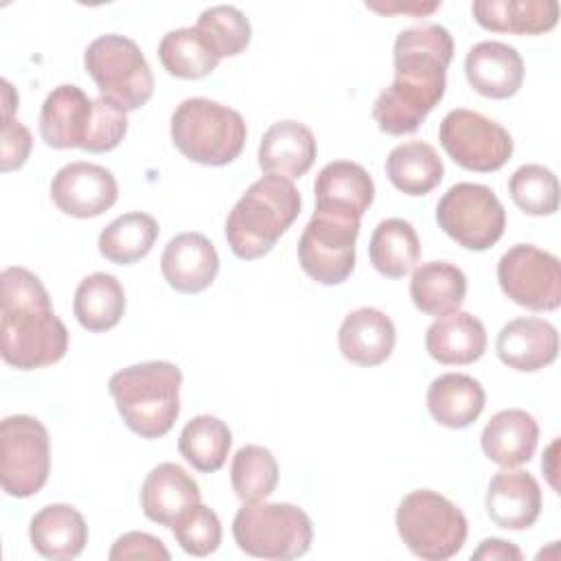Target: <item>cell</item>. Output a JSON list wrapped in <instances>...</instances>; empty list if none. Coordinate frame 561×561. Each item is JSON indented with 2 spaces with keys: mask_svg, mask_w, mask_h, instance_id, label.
<instances>
[{
  "mask_svg": "<svg viewBox=\"0 0 561 561\" xmlns=\"http://www.w3.org/2000/svg\"><path fill=\"white\" fill-rule=\"evenodd\" d=\"M386 175L397 191L421 197L440 184L445 167L432 145L423 140H408L388 153Z\"/></svg>",
  "mask_w": 561,
  "mask_h": 561,
  "instance_id": "30",
  "label": "cell"
},
{
  "mask_svg": "<svg viewBox=\"0 0 561 561\" xmlns=\"http://www.w3.org/2000/svg\"><path fill=\"white\" fill-rule=\"evenodd\" d=\"M318 153L313 131L294 118L270 125L259 145V167L265 175L287 180L305 175Z\"/></svg>",
  "mask_w": 561,
  "mask_h": 561,
  "instance_id": "21",
  "label": "cell"
},
{
  "mask_svg": "<svg viewBox=\"0 0 561 561\" xmlns=\"http://www.w3.org/2000/svg\"><path fill=\"white\" fill-rule=\"evenodd\" d=\"M438 140L445 153L467 171L491 173L502 169L513 156L511 134L497 121L465 107L445 114Z\"/></svg>",
  "mask_w": 561,
  "mask_h": 561,
  "instance_id": "13",
  "label": "cell"
},
{
  "mask_svg": "<svg viewBox=\"0 0 561 561\" xmlns=\"http://www.w3.org/2000/svg\"><path fill=\"white\" fill-rule=\"evenodd\" d=\"M513 204L533 217H548L559 210V180L543 164H522L508 180Z\"/></svg>",
  "mask_w": 561,
  "mask_h": 561,
  "instance_id": "38",
  "label": "cell"
},
{
  "mask_svg": "<svg viewBox=\"0 0 561 561\" xmlns=\"http://www.w3.org/2000/svg\"><path fill=\"white\" fill-rule=\"evenodd\" d=\"M484 388L465 373L438 375L427 388V410L432 419L449 430H462L476 423L484 410Z\"/></svg>",
  "mask_w": 561,
  "mask_h": 561,
  "instance_id": "28",
  "label": "cell"
},
{
  "mask_svg": "<svg viewBox=\"0 0 561 561\" xmlns=\"http://www.w3.org/2000/svg\"><path fill=\"white\" fill-rule=\"evenodd\" d=\"M171 533L180 548L193 557H208L221 543V522L217 513L202 502L186 508L171 524Z\"/></svg>",
  "mask_w": 561,
  "mask_h": 561,
  "instance_id": "39",
  "label": "cell"
},
{
  "mask_svg": "<svg viewBox=\"0 0 561 561\" xmlns=\"http://www.w3.org/2000/svg\"><path fill=\"white\" fill-rule=\"evenodd\" d=\"M467 296L465 272L447 261H427L414 267L410 278V298L425 316H447L458 311Z\"/></svg>",
  "mask_w": 561,
  "mask_h": 561,
  "instance_id": "29",
  "label": "cell"
},
{
  "mask_svg": "<svg viewBox=\"0 0 561 561\" xmlns=\"http://www.w3.org/2000/svg\"><path fill=\"white\" fill-rule=\"evenodd\" d=\"M368 256L381 276L403 278L421 256V241L414 226L399 217L379 221L368 243Z\"/></svg>",
  "mask_w": 561,
  "mask_h": 561,
  "instance_id": "32",
  "label": "cell"
},
{
  "mask_svg": "<svg viewBox=\"0 0 561 561\" xmlns=\"http://www.w3.org/2000/svg\"><path fill=\"white\" fill-rule=\"evenodd\" d=\"M195 31L217 59L241 55L252 39L248 18L232 4H215L204 9L197 18Z\"/></svg>",
  "mask_w": 561,
  "mask_h": 561,
  "instance_id": "36",
  "label": "cell"
},
{
  "mask_svg": "<svg viewBox=\"0 0 561 561\" xmlns=\"http://www.w3.org/2000/svg\"><path fill=\"white\" fill-rule=\"evenodd\" d=\"M248 127L243 116L206 96L184 99L171 114V140L191 162L224 167L245 145Z\"/></svg>",
  "mask_w": 561,
  "mask_h": 561,
  "instance_id": "6",
  "label": "cell"
},
{
  "mask_svg": "<svg viewBox=\"0 0 561 561\" xmlns=\"http://www.w3.org/2000/svg\"><path fill=\"white\" fill-rule=\"evenodd\" d=\"M465 75L478 94L486 99H511L524 83V61L513 46L484 39L469 48Z\"/></svg>",
  "mask_w": 561,
  "mask_h": 561,
  "instance_id": "18",
  "label": "cell"
},
{
  "mask_svg": "<svg viewBox=\"0 0 561 561\" xmlns=\"http://www.w3.org/2000/svg\"><path fill=\"white\" fill-rule=\"evenodd\" d=\"M85 72L101 96L121 112L142 107L153 94V72L140 46L116 33L92 39L83 53Z\"/></svg>",
  "mask_w": 561,
  "mask_h": 561,
  "instance_id": "9",
  "label": "cell"
},
{
  "mask_svg": "<svg viewBox=\"0 0 561 561\" xmlns=\"http://www.w3.org/2000/svg\"><path fill=\"white\" fill-rule=\"evenodd\" d=\"M199 500V484L175 462H160L153 467L140 489V508L145 517L167 528Z\"/></svg>",
  "mask_w": 561,
  "mask_h": 561,
  "instance_id": "23",
  "label": "cell"
},
{
  "mask_svg": "<svg viewBox=\"0 0 561 561\" xmlns=\"http://www.w3.org/2000/svg\"><path fill=\"white\" fill-rule=\"evenodd\" d=\"M129 127L125 112L103 96L90 99L79 85L61 83L48 92L39 110V136L53 149L105 153L121 145Z\"/></svg>",
  "mask_w": 561,
  "mask_h": 561,
  "instance_id": "3",
  "label": "cell"
},
{
  "mask_svg": "<svg viewBox=\"0 0 561 561\" xmlns=\"http://www.w3.org/2000/svg\"><path fill=\"white\" fill-rule=\"evenodd\" d=\"M425 351L445 366L473 364L486 351L484 324L467 311L440 316L425 331Z\"/></svg>",
  "mask_w": 561,
  "mask_h": 561,
  "instance_id": "25",
  "label": "cell"
},
{
  "mask_svg": "<svg viewBox=\"0 0 561 561\" xmlns=\"http://www.w3.org/2000/svg\"><path fill=\"white\" fill-rule=\"evenodd\" d=\"M0 305V355L9 366L35 370L66 355L68 329L57 318L37 274L20 265L4 267Z\"/></svg>",
  "mask_w": 561,
  "mask_h": 561,
  "instance_id": "2",
  "label": "cell"
},
{
  "mask_svg": "<svg viewBox=\"0 0 561 561\" xmlns=\"http://www.w3.org/2000/svg\"><path fill=\"white\" fill-rule=\"evenodd\" d=\"M160 270L175 291L199 294L213 285L219 272V254L202 232H180L167 243Z\"/></svg>",
  "mask_w": 561,
  "mask_h": 561,
  "instance_id": "17",
  "label": "cell"
},
{
  "mask_svg": "<svg viewBox=\"0 0 561 561\" xmlns=\"http://www.w3.org/2000/svg\"><path fill=\"white\" fill-rule=\"evenodd\" d=\"M232 491L241 502H261L270 497L278 482V462L267 447L243 445L230 465Z\"/></svg>",
  "mask_w": 561,
  "mask_h": 561,
  "instance_id": "37",
  "label": "cell"
},
{
  "mask_svg": "<svg viewBox=\"0 0 561 561\" xmlns=\"http://www.w3.org/2000/svg\"><path fill=\"white\" fill-rule=\"evenodd\" d=\"M158 57L171 77L193 81L208 77L219 64L197 35L195 26H182L164 33L158 44Z\"/></svg>",
  "mask_w": 561,
  "mask_h": 561,
  "instance_id": "35",
  "label": "cell"
},
{
  "mask_svg": "<svg viewBox=\"0 0 561 561\" xmlns=\"http://www.w3.org/2000/svg\"><path fill=\"white\" fill-rule=\"evenodd\" d=\"M394 342L397 331L392 320L375 307H359L351 311L337 331L342 357L364 368L383 364L392 355Z\"/></svg>",
  "mask_w": 561,
  "mask_h": 561,
  "instance_id": "22",
  "label": "cell"
},
{
  "mask_svg": "<svg viewBox=\"0 0 561 561\" xmlns=\"http://www.w3.org/2000/svg\"><path fill=\"white\" fill-rule=\"evenodd\" d=\"M232 537L250 557L296 559L311 548L309 515L289 502H243L232 519Z\"/></svg>",
  "mask_w": 561,
  "mask_h": 561,
  "instance_id": "8",
  "label": "cell"
},
{
  "mask_svg": "<svg viewBox=\"0 0 561 561\" xmlns=\"http://www.w3.org/2000/svg\"><path fill=\"white\" fill-rule=\"evenodd\" d=\"M495 351L504 366L537 373L557 359L559 333L543 318H515L500 329Z\"/></svg>",
  "mask_w": 561,
  "mask_h": 561,
  "instance_id": "19",
  "label": "cell"
},
{
  "mask_svg": "<svg viewBox=\"0 0 561 561\" xmlns=\"http://www.w3.org/2000/svg\"><path fill=\"white\" fill-rule=\"evenodd\" d=\"M33 548L53 561L77 559L88 543V524L70 504H48L28 524Z\"/></svg>",
  "mask_w": 561,
  "mask_h": 561,
  "instance_id": "26",
  "label": "cell"
},
{
  "mask_svg": "<svg viewBox=\"0 0 561 561\" xmlns=\"http://www.w3.org/2000/svg\"><path fill=\"white\" fill-rule=\"evenodd\" d=\"M476 22L493 33L541 35L557 26V0H478L471 4Z\"/></svg>",
  "mask_w": 561,
  "mask_h": 561,
  "instance_id": "27",
  "label": "cell"
},
{
  "mask_svg": "<svg viewBox=\"0 0 561 561\" xmlns=\"http://www.w3.org/2000/svg\"><path fill=\"white\" fill-rule=\"evenodd\" d=\"M31 131L13 116L2 118V140H0V169L4 173L20 169L31 153Z\"/></svg>",
  "mask_w": 561,
  "mask_h": 561,
  "instance_id": "40",
  "label": "cell"
},
{
  "mask_svg": "<svg viewBox=\"0 0 561 561\" xmlns=\"http://www.w3.org/2000/svg\"><path fill=\"white\" fill-rule=\"evenodd\" d=\"M160 234L158 221L147 213H125L110 221L99 234V252L116 265L145 259Z\"/></svg>",
  "mask_w": 561,
  "mask_h": 561,
  "instance_id": "33",
  "label": "cell"
},
{
  "mask_svg": "<svg viewBox=\"0 0 561 561\" xmlns=\"http://www.w3.org/2000/svg\"><path fill=\"white\" fill-rule=\"evenodd\" d=\"M451 57L454 39L440 24H416L397 35L394 81L373 105V118L383 134L403 136L419 129L445 94Z\"/></svg>",
  "mask_w": 561,
  "mask_h": 561,
  "instance_id": "1",
  "label": "cell"
},
{
  "mask_svg": "<svg viewBox=\"0 0 561 561\" xmlns=\"http://www.w3.org/2000/svg\"><path fill=\"white\" fill-rule=\"evenodd\" d=\"M497 283L506 298L530 311H554L561 305L559 259L537 245L508 248L497 263Z\"/></svg>",
  "mask_w": 561,
  "mask_h": 561,
  "instance_id": "14",
  "label": "cell"
},
{
  "mask_svg": "<svg viewBox=\"0 0 561 561\" xmlns=\"http://www.w3.org/2000/svg\"><path fill=\"white\" fill-rule=\"evenodd\" d=\"M230 445H232L230 427L213 414H199L191 419L182 427L180 440H178L180 456L202 473L219 471L228 458Z\"/></svg>",
  "mask_w": 561,
  "mask_h": 561,
  "instance_id": "34",
  "label": "cell"
},
{
  "mask_svg": "<svg viewBox=\"0 0 561 561\" xmlns=\"http://www.w3.org/2000/svg\"><path fill=\"white\" fill-rule=\"evenodd\" d=\"M359 221L353 217L313 210L298 239V263L320 285L344 283L355 267Z\"/></svg>",
  "mask_w": 561,
  "mask_h": 561,
  "instance_id": "12",
  "label": "cell"
},
{
  "mask_svg": "<svg viewBox=\"0 0 561 561\" xmlns=\"http://www.w3.org/2000/svg\"><path fill=\"white\" fill-rule=\"evenodd\" d=\"M300 213V193L291 180L263 175L237 199L226 219V239L243 261L265 256Z\"/></svg>",
  "mask_w": 561,
  "mask_h": 561,
  "instance_id": "4",
  "label": "cell"
},
{
  "mask_svg": "<svg viewBox=\"0 0 561 561\" xmlns=\"http://www.w3.org/2000/svg\"><path fill=\"white\" fill-rule=\"evenodd\" d=\"M436 221L438 228L458 245L482 252L502 239L506 213L489 186L458 182L438 199Z\"/></svg>",
  "mask_w": 561,
  "mask_h": 561,
  "instance_id": "10",
  "label": "cell"
},
{
  "mask_svg": "<svg viewBox=\"0 0 561 561\" xmlns=\"http://www.w3.org/2000/svg\"><path fill=\"white\" fill-rule=\"evenodd\" d=\"M107 557H110V561H125V559H162V561H169L171 552L167 550L162 539H158L149 533L131 530V533L121 535L114 541Z\"/></svg>",
  "mask_w": 561,
  "mask_h": 561,
  "instance_id": "41",
  "label": "cell"
},
{
  "mask_svg": "<svg viewBox=\"0 0 561 561\" xmlns=\"http://www.w3.org/2000/svg\"><path fill=\"white\" fill-rule=\"evenodd\" d=\"M539 425L535 416L522 408L500 410L484 425L480 445L484 456L500 467H519L535 456Z\"/></svg>",
  "mask_w": 561,
  "mask_h": 561,
  "instance_id": "24",
  "label": "cell"
},
{
  "mask_svg": "<svg viewBox=\"0 0 561 561\" xmlns=\"http://www.w3.org/2000/svg\"><path fill=\"white\" fill-rule=\"evenodd\" d=\"M313 195L316 210L362 219L375 199V184L362 164L333 160L316 175Z\"/></svg>",
  "mask_w": 561,
  "mask_h": 561,
  "instance_id": "20",
  "label": "cell"
},
{
  "mask_svg": "<svg viewBox=\"0 0 561 561\" xmlns=\"http://www.w3.org/2000/svg\"><path fill=\"white\" fill-rule=\"evenodd\" d=\"M471 559H476V561H482V559L484 561H522L524 554L515 543H511L506 539L489 537V539L480 541V546H478V550H473Z\"/></svg>",
  "mask_w": 561,
  "mask_h": 561,
  "instance_id": "42",
  "label": "cell"
},
{
  "mask_svg": "<svg viewBox=\"0 0 561 561\" xmlns=\"http://www.w3.org/2000/svg\"><path fill=\"white\" fill-rule=\"evenodd\" d=\"M72 309L85 331H110L125 313V289L114 274L94 272L77 285Z\"/></svg>",
  "mask_w": 561,
  "mask_h": 561,
  "instance_id": "31",
  "label": "cell"
},
{
  "mask_svg": "<svg viewBox=\"0 0 561 561\" xmlns=\"http://www.w3.org/2000/svg\"><path fill=\"white\" fill-rule=\"evenodd\" d=\"M484 504L495 526L526 530L541 513V489L533 473L504 467L489 480Z\"/></svg>",
  "mask_w": 561,
  "mask_h": 561,
  "instance_id": "16",
  "label": "cell"
},
{
  "mask_svg": "<svg viewBox=\"0 0 561 561\" xmlns=\"http://www.w3.org/2000/svg\"><path fill=\"white\" fill-rule=\"evenodd\" d=\"M180 386L182 370L162 359L127 366L107 381L123 423L140 438H160L175 425Z\"/></svg>",
  "mask_w": 561,
  "mask_h": 561,
  "instance_id": "5",
  "label": "cell"
},
{
  "mask_svg": "<svg viewBox=\"0 0 561 561\" xmlns=\"http://www.w3.org/2000/svg\"><path fill=\"white\" fill-rule=\"evenodd\" d=\"M394 522L403 546L425 561L451 559L467 539L465 513L451 500L430 489L408 493L399 502Z\"/></svg>",
  "mask_w": 561,
  "mask_h": 561,
  "instance_id": "7",
  "label": "cell"
},
{
  "mask_svg": "<svg viewBox=\"0 0 561 561\" xmlns=\"http://www.w3.org/2000/svg\"><path fill=\"white\" fill-rule=\"evenodd\" d=\"M50 473V438L42 421L11 414L0 423V482L11 497H31Z\"/></svg>",
  "mask_w": 561,
  "mask_h": 561,
  "instance_id": "11",
  "label": "cell"
},
{
  "mask_svg": "<svg viewBox=\"0 0 561 561\" xmlns=\"http://www.w3.org/2000/svg\"><path fill=\"white\" fill-rule=\"evenodd\" d=\"M373 11L379 13H412V15H430L432 11H436L440 7V2H410V4H366Z\"/></svg>",
  "mask_w": 561,
  "mask_h": 561,
  "instance_id": "43",
  "label": "cell"
},
{
  "mask_svg": "<svg viewBox=\"0 0 561 561\" xmlns=\"http://www.w3.org/2000/svg\"><path fill=\"white\" fill-rule=\"evenodd\" d=\"M50 197L70 217H99L116 204L118 182L110 169L77 160L53 175Z\"/></svg>",
  "mask_w": 561,
  "mask_h": 561,
  "instance_id": "15",
  "label": "cell"
}]
</instances>
